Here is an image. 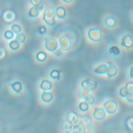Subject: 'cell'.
I'll return each instance as SVG.
<instances>
[{
  "label": "cell",
  "instance_id": "6da1fadb",
  "mask_svg": "<svg viewBox=\"0 0 133 133\" xmlns=\"http://www.w3.org/2000/svg\"><path fill=\"white\" fill-rule=\"evenodd\" d=\"M103 108L107 113L109 114H113L115 113L117 109V103L114 100H109L104 103Z\"/></svg>",
  "mask_w": 133,
  "mask_h": 133
},
{
  "label": "cell",
  "instance_id": "7a4b0ae2",
  "mask_svg": "<svg viewBox=\"0 0 133 133\" xmlns=\"http://www.w3.org/2000/svg\"><path fill=\"white\" fill-rule=\"evenodd\" d=\"M67 120L73 124L74 127L80 125L79 116L75 112H70L67 114Z\"/></svg>",
  "mask_w": 133,
  "mask_h": 133
},
{
  "label": "cell",
  "instance_id": "3957f363",
  "mask_svg": "<svg viewBox=\"0 0 133 133\" xmlns=\"http://www.w3.org/2000/svg\"><path fill=\"white\" fill-rule=\"evenodd\" d=\"M95 119L97 121H102L106 116V112L103 108H97L95 110L93 114Z\"/></svg>",
  "mask_w": 133,
  "mask_h": 133
},
{
  "label": "cell",
  "instance_id": "277c9868",
  "mask_svg": "<svg viewBox=\"0 0 133 133\" xmlns=\"http://www.w3.org/2000/svg\"><path fill=\"white\" fill-rule=\"evenodd\" d=\"M53 95L51 92H44L42 96V99L43 101L45 102H49L52 100Z\"/></svg>",
  "mask_w": 133,
  "mask_h": 133
},
{
  "label": "cell",
  "instance_id": "5b68a950",
  "mask_svg": "<svg viewBox=\"0 0 133 133\" xmlns=\"http://www.w3.org/2000/svg\"><path fill=\"white\" fill-rule=\"evenodd\" d=\"M74 126L73 124L67 121L66 122H65L63 124L62 126V128L64 131H66V132H69L74 129Z\"/></svg>",
  "mask_w": 133,
  "mask_h": 133
},
{
  "label": "cell",
  "instance_id": "8992f818",
  "mask_svg": "<svg viewBox=\"0 0 133 133\" xmlns=\"http://www.w3.org/2000/svg\"><path fill=\"white\" fill-rule=\"evenodd\" d=\"M91 92L90 90L83 88L81 90V91L79 92V97L82 99H84L85 98H86L88 96L91 95Z\"/></svg>",
  "mask_w": 133,
  "mask_h": 133
},
{
  "label": "cell",
  "instance_id": "52a82bcc",
  "mask_svg": "<svg viewBox=\"0 0 133 133\" xmlns=\"http://www.w3.org/2000/svg\"><path fill=\"white\" fill-rule=\"evenodd\" d=\"M41 88L45 91L50 90L51 88V83L48 81H43L41 84Z\"/></svg>",
  "mask_w": 133,
  "mask_h": 133
},
{
  "label": "cell",
  "instance_id": "ba28073f",
  "mask_svg": "<svg viewBox=\"0 0 133 133\" xmlns=\"http://www.w3.org/2000/svg\"><path fill=\"white\" fill-rule=\"evenodd\" d=\"M125 126L129 131L133 132V117H129L126 121Z\"/></svg>",
  "mask_w": 133,
  "mask_h": 133
},
{
  "label": "cell",
  "instance_id": "9c48e42d",
  "mask_svg": "<svg viewBox=\"0 0 133 133\" xmlns=\"http://www.w3.org/2000/svg\"><path fill=\"white\" fill-rule=\"evenodd\" d=\"M11 86L13 90L17 93H19L22 89V85L20 82H16L12 84H11Z\"/></svg>",
  "mask_w": 133,
  "mask_h": 133
},
{
  "label": "cell",
  "instance_id": "30bf717a",
  "mask_svg": "<svg viewBox=\"0 0 133 133\" xmlns=\"http://www.w3.org/2000/svg\"><path fill=\"white\" fill-rule=\"evenodd\" d=\"M79 123L80 125L85 126L90 123V119L88 116H81L79 117Z\"/></svg>",
  "mask_w": 133,
  "mask_h": 133
},
{
  "label": "cell",
  "instance_id": "8fae6325",
  "mask_svg": "<svg viewBox=\"0 0 133 133\" xmlns=\"http://www.w3.org/2000/svg\"><path fill=\"white\" fill-rule=\"evenodd\" d=\"M89 109V104L86 102L83 101L79 103V109L82 112H85L87 111Z\"/></svg>",
  "mask_w": 133,
  "mask_h": 133
},
{
  "label": "cell",
  "instance_id": "7c38bea8",
  "mask_svg": "<svg viewBox=\"0 0 133 133\" xmlns=\"http://www.w3.org/2000/svg\"><path fill=\"white\" fill-rule=\"evenodd\" d=\"M85 133H95V128L92 124L90 123L87 125L85 126Z\"/></svg>",
  "mask_w": 133,
  "mask_h": 133
},
{
  "label": "cell",
  "instance_id": "4fadbf2b",
  "mask_svg": "<svg viewBox=\"0 0 133 133\" xmlns=\"http://www.w3.org/2000/svg\"><path fill=\"white\" fill-rule=\"evenodd\" d=\"M82 85L83 87V88L87 89H89V90L94 89L95 88V86L92 84L89 83L88 82H87L86 81L83 82L82 83Z\"/></svg>",
  "mask_w": 133,
  "mask_h": 133
},
{
  "label": "cell",
  "instance_id": "5bb4252c",
  "mask_svg": "<svg viewBox=\"0 0 133 133\" xmlns=\"http://www.w3.org/2000/svg\"><path fill=\"white\" fill-rule=\"evenodd\" d=\"M129 93V91L127 90L126 87H122L119 92V94L121 97L126 98Z\"/></svg>",
  "mask_w": 133,
  "mask_h": 133
},
{
  "label": "cell",
  "instance_id": "9a60e30c",
  "mask_svg": "<svg viewBox=\"0 0 133 133\" xmlns=\"http://www.w3.org/2000/svg\"><path fill=\"white\" fill-rule=\"evenodd\" d=\"M84 100H85V101H86L88 104H90V105L93 104L95 101V98L91 95L88 96L87 97L85 98Z\"/></svg>",
  "mask_w": 133,
  "mask_h": 133
},
{
  "label": "cell",
  "instance_id": "2e32d148",
  "mask_svg": "<svg viewBox=\"0 0 133 133\" xmlns=\"http://www.w3.org/2000/svg\"><path fill=\"white\" fill-rule=\"evenodd\" d=\"M126 98L129 102L133 103V92H129Z\"/></svg>",
  "mask_w": 133,
  "mask_h": 133
},
{
  "label": "cell",
  "instance_id": "e0dca14e",
  "mask_svg": "<svg viewBox=\"0 0 133 133\" xmlns=\"http://www.w3.org/2000/svg\"><path fill=\"white\" fill-rule=\"evenodd\" d=\"M12 30H13V31L15 33H18L21 30V28L20 27V26L18 25H14L12 26Z\"/></svg>",
  "mask_w": 133,
  "mask_h": 133
},
{
  "label": "cell",
  "instance_id": "ac0fdd59",
  "mask_svg": "<svg viewBox=\"0 0 133 133\" xmlns=\"http://www.w3.org/2000/svg\"><path fill=\"white\" fill-rule=\"evenodd\" d=\"M126 88L129 92H133V83H128L126 85Z\"/></svg>",
  "mask_w": 133,
  "mask_h": 133
},
{
  "label": "cell",
  "instance_id": "d6986e66",
  "mask_svg": "<svg viewBox=\"0 0 133 133\" xmlns=\"http://www.w3.org/2000/svg\"><path fill=\"white\" fill-rule=\"evenodd\" d=\"M50 75L51 76L52 78H53L54 79H59L60 78V76H59V72L57 71L56 74H54L52 72H51Z\"/></svg>",
  "mask_w": 133,
  "mask_h": 133
}]
</instances>
